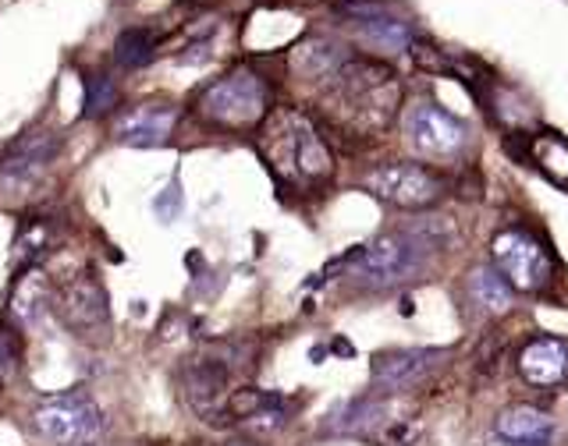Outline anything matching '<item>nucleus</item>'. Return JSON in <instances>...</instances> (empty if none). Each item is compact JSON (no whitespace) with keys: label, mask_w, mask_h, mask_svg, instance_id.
Segmentation results:
<instances>
[{"label":"nucleus","mask_w":568,"mask_h":446,"mask_svg":"<svg viewBox=\"0 0 568 446\" xmlns=\"http://www.w3.org/2000/svg\"><path fill=\"white\" fill-rule=\"evenodd\" d=\"M260 152L271 174L298 188V192H309V188H320L334 174V152L324 142V135L316 131V125L303 110H274L263 121L260 131Z\"/></svg>","instance_id":"obj_1"},{"label":"nucleus","mask_w":568,"mask_h":446,"mask_svg":"<svg viewBox=\"0 0 568 446\" xmlns=\"http://www.w3.org/2000/svg\"><path fill=\"white\" fill-rule=\"evenodd\" d=\"M327 85L334 110L362 131L388 125L398 110V96H402L398 78L374 61H348Z\"/></svg>","instance_id":"obj_2"},{"label":"nucleus","mask_w":568,"mask_h":446,"mask_svg":"<svg viewBox=\"0 0 568 446\" xmlns=\"http://www.w3.org/2000/svg\"><path fill=\"white\" fill-rule=\"evenodd\" d=\"M438 248L433 234L423 231H391L374 245L356 252L353 284L362 290H391L416 280L423 273L430 252Z\"/></svg>","instance_id":"obj_3"},{"label":"nucleus","mask_w":568,"mask_h":446,"mask_svg":"<svg viewBox=\"0 0 568 446\" xmlns=\"http://www.w3.org/2000/svg\"><path fill=\"white\" fill-rule=\"evenodd\" d=\"M196 114L217 128H256L271 117V85L253 67H235L199 93Z\"/></svg>","instance_id":"obj_4"},{"label":"nucleus","mask_w":568,"mask_h":446,"mask_svg":"<svg viewBox=\"0 0 568 446\" xmlns=\"http://www.w3.org/2000/svg\"><path fill=\"white\" fill-rule=\"evenodd\" d=\"M491 255L501 277L512 284V290H523V295H544L558 277L555 255L547 252L540 237H533L523 227L501 231L491 242Z\"/></svg>","instance_id":"obj_5"},{"label":"nucleus","mask_w":568,"mask_h":446,"mask_svg":"<svg viewBox=\"0 0 568 446\" xmlns=\"http://www.w3.org/2000/svg\"><path fill=\"white\" fill-rule=\"evenodd\" d=\"M32 433L54 446H78L90 443L104 428V411H99L86 393H61V397L43 401L29 415Z\"/></svg>","instance_id":"obj_6"},{"label":"nucleus","mask_w":568,"mask_h":446,"mask_svg":"<svg viewBox=\"0 0 568 446\" xmlns=\"http://www.w3.org/2000/svg\"><path fill=\"white\" fill-rule=\"evenodd\" d=\"M370 192L395 210H430L444 199V181L423 163H380L362 181Z\"/></svg>","instance_id":"obj_7"},{"label":"nucleus","mask_w":568,"mask_h":446,"mask_svg":"<svg viewBox=\"0 0 568 446\" xmlns=\"http://www.w3.org/2000/svg\"><path fill=\"white\" fill-rule=\"evenodd\" d=\"M57 152H61V139L54 131L46 128L22 131L19 139L4 149V157H0V192L4 195L29 192L50 170V163L57 160Z\"/></svg>","instance_id":"obj_8"},{"label":"nucleus","mask_w":568,"mask_h":446,"mask_svg":"<svg viewBox=\"0 0 568 446\" xmlns=\"http://www.w3.org/2000/svg\"><path fill=\"white\" fill-rule=\"evenodd\" d=\"M54 308L61 322L82 340H107L111 333V305L107 290L93 273H78L75 280H69L54 298Z\"/></svg>","instance_id":"obj_9"},{"label":"nucleus","mask_w":568,"mask_h":446,"mask_svg":"<svg viewBox=\"0 0 568 446\" xmlns=\"http://www.w3.org/2000/svg\"><path fill=\"white\" fill-rule=\"evenodd\" d=\"M235 372V362H231L228 351H213L203 358H192L181 372V393H186L189 407L199 418L207 422H224V407H228V380Z\"/></svg>","instance_id":"obj_10"},{"label":"nucleus","mask_w":568,"mask_h":446,"mask_svg":"<svg viewBox=\"0 0 568 446\" xmlns=\"http://www.w3.org/2000/svg\"><path fill=\"white\" fill-rule=\"evenodd\" d=\"M402 128L409 135V142L420 149L423 157H433V160L455 157V152H462V146L470 142V131H465V125L433 99L412 103V107L406 110V117H402Z\"/></svg>","instance_id":"obj_11"},{"label":"nucleus","mask_w":568,"mask_h":446,"mask_svg":"<svg viewBox=\"0 0 568 446\" xmlns=\"http://www.w3.org/2000/svg\"><path fill=\"white\" fill-rule=\"evenodd\" d=\"M444 354L448 351H441V348H406V351L377 354L374 369H370V380L380 393H398V390L420 383Z\"/></svg>","instance_id":"obj_12"},{"label":"nucleus","mask_w":568,"mask_h":446,"mask_svg":"<svg viewBox=\"0 0 568 446\" xmlns=\"http://www.w3.org/2000/svg\"><path fill=\"white\" fill-rule=\"evenodd\" d=\"M519 375L537 390H555L568 383V340L533 337L519 351Z\"/></svg>","instance_id":"obj_13"},{"label":"nucleus","mask_w":568,"mask_h":446,"mask_svg":"<svg viewBox=\"0 0 568 446\" xmlns=\"http://www.w3.org/2000/svg\"><path fill=\"white\" fill-rule=\"evenodd\" d=\"M178 125V110L167 107V103H143V107L128 110L122 121H118V139L125 146H136V149H154L164 146L171 139V131Z\"/></svg>","instance_id":"obj_14"},{"label":"nucleus","mask_w":568,"mask_h":446,"mask_svg":"<svg viewBox=\"0 0 568 446\" xmlns=\"http://www.w3.org/2000/svg\"><path fill=\"white\" fill-rule=\"evenodd\" d=\"M494 433L508 446H550L555 418L533 404H512L494 418Z\"/></svg>","instance_id":"obj_15"},{"label":"nucleus","mask_w":568,"mask_h":446,"mask_svg":"<svg viewBox=\"0 0 568 446\" xmlns=\"http://www.w3.org/2000/svg\"><path fill=\"white\" fill-rule=\"evenodd\" d=\"M348 61L353 57L345 54V46L327 36H309L292 50V72L309 82H330Z\"/></svg>","instance_id":"obj_16"},{"label":"nucleus","mask_w":568,"mask_h":446,"mask_svg":"<svg viewBox=\"0 0 568 446\" xmlns=\"http://www.w3.org/2000/svg\"><path fill=\"white\" fill-rule=\"evenodd\" d=\"M465 298H470L483 316L512 312V284L491 266H476L465 277Z\"/></svg>","instance_id":"obj_17"},{"label":"nucleus","mask_w":568,"mask_h":446,"mask_svg":"<svg viewBox=\"0 0 568 446\" xmlns=\"http://www.w3.org/2000/svg\"><path fill=\"white\" fill-rule=\"evenodd\" d=\"M383 411H388V404L380 397H356V401H345L341 407H334L324 428L334 436H362L383 422Z\"/></svg>","instance_id":"obj_18"},{"label":"nucleus","mask_w":568,"mask_h":446,"mask_svg":"<svg viewBox=\"0 0 568 446\" xmlns=\"http://www.w3.org/2000/svg\"><path fill=\"white\" fill-rule=\"evenodd\" d=\"M523 160H529L537 170H544L555 184L568 188V139H561L558 131L529 135V149L523 152Z\"/></svg>","instance_id":"obj_19"},{"label":"nucleus","mask_w":568,"mask_h":446,"mask_svg":"<svg viewBox=\"0 0 568 446\" xmlns=\"http://www.w3.org/2000/svg\"><path fill=\"white\" fill-rule=\"evenodd\" d=\"M356 36L374 46L383 50V54H398V50L412 46V29L402 19H391V14H374V19H356Z\"/></svg>","instance_id":"obj_20"},{"label":"nucleus","mask_w":568,"mask_h":446,"mask_svg":"<svg viewBox=\"0 0 568 446\" xmlns=\"http://www.w3.org/2000/svg\"><path fill=\"white\" fill-rule=\"evenodd\" d=\"M50 242H54V227H50V220H43V216L25 220L22 231H19V242H14V266L29 269L36 259H43Z\"/></svg>","instance_id":"obj_21"},{"label":"nucleus","mask_w":568,"mask_h":446,"mask_svg":"<svg viewBox=\"0 0 568 446\" xmlns=\"http://www.w3.org/2000/svg\"><path fill=\"white\" fill-rule=\"evenodd\" d=\"M157 54V40L149 29H125L118 43H114V61H118L122 67H146L149 61H154Z\"/></svg>","instance_id":"obj_22"},{"label":"nucleus","mask_w":568,"mask_h":446,"mask_svg":"<svg viewBox=\"0 0 568 446\" xmlns=\"http://www.w3.org/2000/svg\"><path fill=\"white\" fill-rule=\"evenodd\" d=\"M43 277L36 269L25 273V277L19 280V287H14V298H11V308H14V316H19L22 322H36L40 312H43V301H46V290H43Z\"/></svg>","instance_id":"obj_23"},{"label":"nucleus","mask_w":568,"mask_h":446,"mask_svg":"<svg viewBox=\"0 0 568 446\" xmlns=\"http://www.w3.org/2000/svg\"><path fill=\"white\" fill-rule=\"evenodd\" d=\"M111 107H118V85L111 75H90L86 78V117H99Z\"/></svg>","instance_id":"obj_24"},{"label":"nucleus","mask_w":568,"mask_h":446,"mask_svg":"<svg viewBox=\"0 0 568 446\" xmlns=\"http://www.w3.org/2000/svg\"><path fill=\"white\" fill-rule=\"evenodd\" d=\"M22 369V344L11 326H0V386L11 383Z\"/></svg>","instance_id":"obj_25"},{"label":"nucleus","mask_w":568,"mask_h":446,"mask_svg":"<svg viewBox=\"0 0 568 446\" xmlns=\"http://www.w3.org/2000/svg\"><path fill=\"white\" fill-rule=\"evenodd\" d=\"M178 188H167V195L164 199H157V213L164 216V220H171L175 213H178Z\"/></svg>","instance_id":"obj_26"},{"label":"nucleus","mask_w":568,"mask_h":446,"mask_svg":"<svg viewBox=\"0 0 568 446\" xmlns=\"http://www.w3.org/2000/svg\"><path fill=\"white\" fill-rule=\"evenodd\" d=\"M224 446H256V443H249V439H231V443H224Z\"/></svg>","instance_id":"obj_27"},{"label":"nucleus","mask_w":568,"mask_h":446,"mask_svg":"<svg viewBox=\"0 0 568 446\" xmlns=\"http://www.w3.org/2000/svg\"><path fill=\"white\" fill-rule=\"evenodd\" d=\"M192 4H207V0H192Z\"/></svg>","instance_id":"obj_28"},{"label":"nucleus","mask_w":568,"mask_h":446,"mask_svg":"<svg viewBox=\"0 0 568 446\" xmlns=\"http://www.w3.org/2000/svg\"><path fill=\"white\" fill-rule=\"evenodd\" d=\"M189 446H207V443H189Z\"/></svg>","instance_id":"obj_29"}]
</instances>
